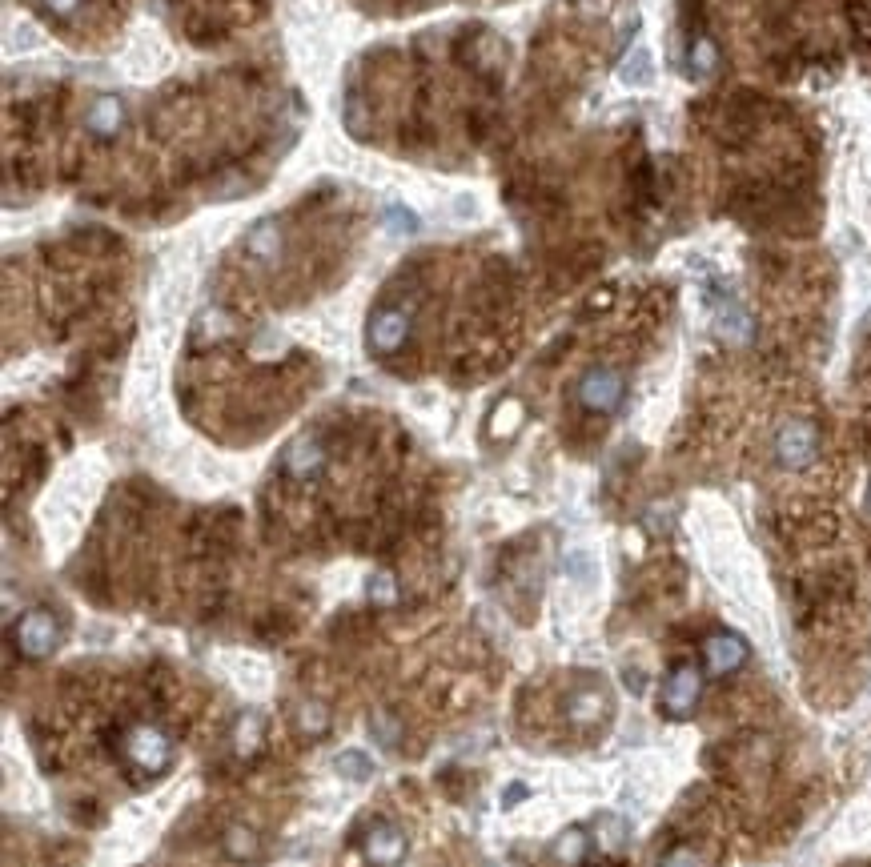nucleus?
I'll use <instances>...</instances> for the list:
<instances>
[{
    "mask_svg": "<svg viewBox=\"0 0 871 867\" xmlns=\"http://www.w3.org/2000/svg\"><path fill=\"white\" fill-rule=\"evenodd\" d=\"M125 759L141 771V775H165L169 763H173V739L153 727V723H137L125 731V743H121Z\"/></svg>",
    "mask_w": 871,
    "mask_h": 867,
    "instance_id": "1",
    "label": "nucleus"
},
{
    "mask_svg": "<svg viewBox=\"0 0 871 867\" xmlns=\"http://www.w3.org/2000/svg\"><path fill=\"white\" fill-rule=\"evenodd\" d=\"M13 643H17V651L29 655V659H45V655L57 651V643H61V627H57V619H53L49 611L37 607V611H29V615L17 623Z\"/></svg>",
    "mask_w": 871,
    "mask_h": 867,
    "instance_id": "2",
    "label": "nucleus"
},
{
    "mask_svg": "<svg viewBox=\"0 0 871 867\" xmlns=\"http://www.w3.org/2000/svg\"><path fill=\"white\" fill-rule=\"evenodd\" d=\"M623 394H627V382L619 370H591L583 382H578V402H583L591 414H615L623 406Z\"/></svg>",
    "mask_w": 871,
    "mask_h": 867,
    "instance_id": "3",
    "label": "nucleus"
},
{
    "mask_svg": "<svg viewBox=\"0 0 871 867\" xmlns=\"http://www.w3.org/2000/svg\"><path fill=\"white\" fill-rule=\"evenodd\" d=\"M775 454H779V462H783L787 470L811 466L815 454H819V434H815V426L803 422V418H791V422L775 434Z\"/></svg>",
    "mask_w": 871,
    "mask_h": 867,
    "instance_id": "4",
    "label": "nucleus"
},
{
    "mask_svg": "<svg viewBox=\"0 0 871 867\" xmlns=\"http://www.w3.org/2000/svg\"><path fill=\"white\" fill-rule=\"evenodd\" d=\"M699 695H703V671L691 667V663H683V667L671 671V679H667V687H663V707H667V715L683 719V715L695 711Z\"/></svg>",
    "mask_w": 871,
    "mask_h": 867,
    "instance_id": "5",
    "label": "nucleus"
},
{
    "mask_svg": "<svg viewBox=\"0 0 871 867\" xmlns=\"http://www.w3.org/2000/svg\"><path fill=\"white\" fill-rule=\"evenodd\" d=\"M366 859L374 863V867H398L402 859H406V835H402V827H394V823H374L370 831H366Z\"/></svg>",
    "mask_w": 871,
    "mask_h": 867,
    "instance_id": "6",
    "label": "nucleus"
},
{
    "mask_svg": "<svg viewBox=\"0 0 871 867\" xmlns=\"http://www.w3.org/2000/svg\"><path fill=\"white\" fill-rule=\"evenodd\" d=\"M703 655H707V671L711 675H735L743 663H747V643L731 631H719L703 643Z\"/></svg>",
    "mask_w": 871,
    "mask_h": 867,
    "instance_id": "7",
    "label": "nucleus"
},
{
    "mask_svg": "<svg viewBox=\"0 0 871 867\" xmlns=\"http://www.w3.org/2000/svg\"><path fill=\"white\" fill-rule=\"evenodd\" d=\"M281 466H285L289 478L310 482V478H318V474L326 470V450H322L314 438H298V442H289V446H285Z\"/></svg>",
    "mask_w": 871,
    "mask_h": 867,
    "instance_id": "8",
    "label": "nucleus"
},
{
    "mask_svg": "<svg viewBox=\"0 0 871 867\" xmlns=\"http://www.w3.org/2000/svg\"><path fill=\"white\" fill-rule=\"evenodd\" d=\"M410 334V314L406 310H378L370 322V350L394 354Z\"/></svg>",
    "mask_w": 871,
    "mask_h": 867,
    "instance_id": "9",
    "label": "nucleus"
},
{
    "mask_svg": "<svg viewBox=\"0 0 871 867\" xmlns=\"http://www.w3.org/2000/svg\"><path fill=\"white\" fill-rule=\"evenodd\" d=\"M121 125H125V105H121L117 97H101V101L93 105V113H89V133H97V137H117Z\"/></svg>",
    "mask_w": 871,
    "mask_h": 867,
    "instance_id": "10",
    "label": "nucleus"
},
{
    "mask_svg": "<svg viewBox=\"0 0 871 867\" xmlns=\"http://www.w3.org/2000/svg\"><path fill=\"white\" fill-rule=\"evenodd\" d=\"M603 711H607V695H603V691H574L570 703H566V715H570L578 727L599 723Z\"/></svg>",
    "mask_w": 871,
    "mask_h": 867,
    "instance_id": "11",
    "label": "nucleus"
},
{
    "mask_svg": "<svg viewBox=\"0 0 871 867\" xmlns=\"http://www.w3.org/2000/svg\"><path fill=\"white\" fill-rule=\"evenodd\" d=\"M261 735H265V723H261V715H257V711H245V715L233 723V751H237L241 759L257 755V747H261Z\"/></svg>",
    "mask_w": 871,
    "mask_h": 867,
    "instance_id": "12",
    "label": "nucleus"
},
{
    "mask_svg": "<svg viewBox=\"0 0 871 867\" xmlns=\"http://www.w3.org/2000/svg\"><path fill=\"white\" fill-rule=\"evenodd\" d=\"M587 847H591V839H587L583 827H566V831L554 839V859H558L562 867H578V863L587 859Z\"/></svg>",
    "mask_w": 871,
    "mask_h": 867,
    "instance_id": "13",
    "label": "nucleus"
},
{
    "mask_svg": "<svg viewBox=\"0 0 871 867\" xmlns=\"http://www.w3.org/2000/svg\"><path fill=\"white\" fill-rule=\"evenodd\" d=\"M715 326H719V334L727 338V342H747L751 338V318L739 310V306H719V318H715Z\"/></svg>",
    "mask_w": 871,
    "mask_h": 867,
    "instance_id": "14",
    "label": "nucleus"
},
{
    "mask_svg": "<svg viewBox=\"0 0 871 867\" xmlns=\"http://www.w3.org/2000/svg\"><path fill=\"white\" fill-rule=\"evenodd\" d=\"M225 855L229 859H237V863H245V859H253L257 855V835L249 831V827H229L225 831Z\"/></svg>",
    "mask_w": 871,
    "mask_h": 867,
    "instance_id": "15",
    "label": "nucleus"
},
{
    "mask_svg": "<svg viewBox=\"0 0 871 867\" xmlns=\"http://www.w3.org/2000/svg\"><path fill=\"white\" fill-rule=\"evenodd\" d=\"M715 65H719V49H715V41H711V37H699V41L691 45V77H711Z\"/></svg>",
    "mask_w": 871,
    "mask_h": 867,
    "instance_id": "16",
    "label": "nucleus"
},
{
    "mask_svg": "<svg viewBox=\"0 0 871 867\" xmlns=\"http://www.w3.org/2000/svg\"><path fill=\"white\" fill-rule=\"evenodd\" d=\"M298 727H302L310 739H322V735L330 731V711H326L322 703H302V711H298Z\"/></svg>",
    "mask_w": 871,
    "mask_h": 867,
    "instance_id": "17",
    "label": "nucleus"
},
{
    "mask_svg": "<svg viewBox=\"0 0 871 867\" xmlns=\"http://www.w3.org/2000/svg\"><path fill=\"white\" fill-rule=\"evenodd\" d=\"M370 603H378V607H394L398 603V583H394L390 570H378L370 578Z\"/></svg>",
    "mask_w": 871,
    "mask_h": 867,
    "instance_id": "18",
    "label": "nucleus"
},
{
    "mask_svg": "<svg viewBox=\"0 0 871 867\" xmlns=\"http://www.w3.org/2000/svg\"><path fill=\"white\" fill-rule=\"evenodd\" d=\"M334 767H338L346 779H370V775H374V763H370L366 755H358V751H342Z\"/></svg>",
    "mask_w": 871,
    "mask_h": 867,
    "instance_id": "19",
    "label": "nucleus"
},
{
    "mask_svg": "<svg viewBox=\"0 0 871 867\" xmlns=\"http://www.w3.org/2000/svg\"><path fill=\"white\" fill-rule=\"evenodd\" d=\"M277 241H281V237H277V225H273V221H265V225H257V229L249 233V249H253L257 257H269V253L277 249Z\"/></svg>",
    "mask_w": 871,
    "mask_h": 867,
    "instance_id": "20",
    "label": "nucleus"
},
{
    "mask_svg": "<svg viewBox=\"0 0 871 867\" xmlns=\"http://www.w3.org/2000/svg\"><path fill=\"white\" fill-rule=\"evenodd\" d=\"M518 418H522V406H518V402H502L498 414H494V426H490V430H494V434H510V430L518 426Z\"/></svg>",
    "mask_w": 871,
    "mask_h": 867,
    "instance_id": "21",
    "label": "nucleus"
},
{
    "mask_svg": "<svg viewBox=\"0 0 871 867\" xmlns=\"http://www.w3.org/2000/svg\"><path fill=\"white\" fill-rule=\"evenodd\" d=\"M647 77H651V61H647V53L639 49L635 61L623 65V81H647Z\"/></svg>",
    "mask_w": 871,
    "mask_h": 867,
    "instance_id": "22",
    "label": "nucleus"
},
{
    "mask_svg": "<svg viewBox=\"0 0 871 867\" xmlns=\"http://www.w3.org/2000/svg\"><path fill=\"white\" fill-rule=\"evenodd\" d=\"M599 831H603V847H611V851L623 847V823H619L615 815H607V819L599 823Z\"/></svg>",
    "mask_w": 871,
    "mask_h": 867,
    "instance_id": "23",
    "label": "nucleus"
},
{
    "mask_svg": "<svg viewBox=\"0 0 871 867\" xmlns=\"http://www.w3.org/2000/svg\"><path fill=\"white\" fill-rule=\"evenodd\" d=\"M663 867H707L695 851H687V847H679V851H671L667 859H663Z\"/></svg>",
    "mask_w": 871,
    "mask_h": 867,
    "instance_id": "24",
    "label": "nucleus"
},
{
    "mask_svg": "<svg viewBox=\"0 0 871 867\" xmlns=\"http://www.w3.org/2000/svg\"><path fill=\"white\" fill-rule=\"evenodd\" d=\"M414 225H418V221H414L410 209H390V229H394V233H414Z\"/></svg>",
    "mask_w": 871,
    "mask_h": 867,
    "instance_id": "25",
    "label": "nucleus"
},
{
    "mask_svg": "<svg viewBox=\"0 0 871 867\" xmlns=\"http://www.w3.org/2000/svg\"><path fill=\"white\" fill-rule=\"evenodd\" d=\"M41 5L53 13V17H73L81 9V0H41Z\"/></svg>",
    "mask_w": 871,
    "mask_h": 867,
    "instance_id": "26",
    "label": "nucleus"
}]
</instances>
